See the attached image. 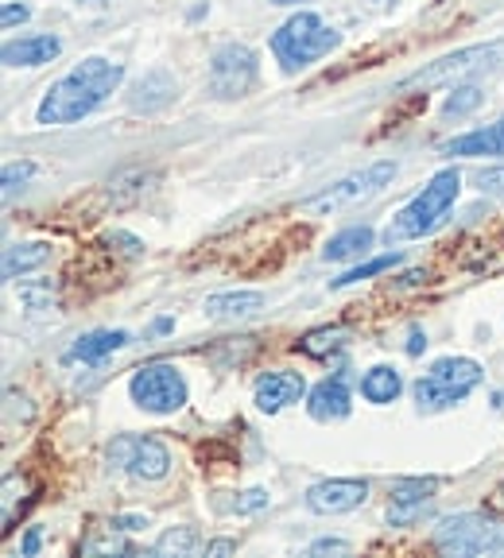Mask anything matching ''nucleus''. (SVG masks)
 Returning a JSON list of instances; mask_svg holds the SVG:
<instances>
[{
	"instance_id": "obj_1",
	"label": "nucleus",
	"mask_w": 504,
	"mask_h": 558,
	"mask_svg": "<svg viewBox=\"0 0 504 558\" xmlns=\"http://www.w3.org/2000/svg\"><path fill=\"white\" fill-rule=\"evenodd\" d=\"M121 82H124L121 62H109V59H101V54L82 59L79 66L70 70V74H62L44 94V101L35 109V124L59 129V124L82 121V117H89L94 109H101V105L121 89Z\"/></svg>"
},
{
	"instance_id": "obj_2",
	"label": "nucleus",
	"mask_w": 504,
	"mask_h": 558,
	"mask_svg": "<svg viewBox=\"0 0 504 558\" xmlns=\"http://www.w3.org/2000/svg\"><path fill=\"white\" fill-rule=\"evenodd\" d=\"M341 47V35L334 32L326 20H319L314 12H296L272 32V54L287 74L314 66L319 59H326L331 51Z\"/></svg>"
},
{
	"instance_id": "obj_3",
	"label": "nucleus",
	"mask_w": 504,
	"mask_h": 558,
	"mask_svg": "<svg viewBox=\"0 0 504 558\" xmlns=\"http://www.w3.org/2000/svg\"><path fill=\"white\" fill-rule=\"evenodd\" d=\"M458 191H461L458 167H446V171H439L435 179H431V183H427L423 191H419L416 198H411L408 206L392 218L388 241H416V236L431 233V229H435L439 221L451 214V206L458 202Z\"/></svg>"
},
{
	"instance_id": "obj_4",
	"label": "nucleus",
	"mask_w": 504,
	"mask_h": 558,
	"mask_svg": "<svg viewBox=\"0 0 504 558\" xmlns=\"http://www.w3.org/2000/svg\"><path fill=\"white\" fill-rule=\"evenodd\" d=\"M396 171H400V163H392V159L369 163V167H361V171L338 179V183L322 186V191L311 194V198H303L299 209L311 214V218H331V214H341V209H353V206H361V202L376 198V194L396 179Z\"/></svg>"
},
{
	"instance_id": "obj_5",
	"label": "nucleus",
	"mask_w": 504,
	"mask_h": 558,
	"mask_svg": "<svg viewBox=\"0 0 504 558\" xmlns=\"http://www.w3.org/2000/svg\"><path fill=\"white\" fill-rule=\"evenodd\" d=\"M481 365L473 357H439L416 380V400L419 411H446L461 403L466 396L481 384Z\"/></svg>"
},
{
	"instance_id": "obj_6",
	"label": "nucleus",
	"mask_w": 504,
	"mask_h": 558,
	"mask_svg": "<svg viewBox=\"0 0 504 558\" xmlns=\"http://www.w3.org/2000/svg\"><path fill=\"white\" fill-rule=\"evenodd\" d=\"M431 543H435L439 555H451V558L493 555V550L504 547V527L481 512H458L439 523Z\"/></svg>"
},
{
	"instance_id": "obj_7",
	"label": "nucleus",
	"mask_w": 504,
	"mask_h": 558,
	"mask_svg": "<svg viewBox=\"0 0 504 558\" xmlns=\"http://www.w3.org/2000/svg\"><path fill=\"white\" fill-rule=\"evenodd\" d=\"M129 396L140 411L148 415H175L183 411L191 400V388H187V376L179 373L167 361H152V365H140L129 376Z\"/></svg>"
},
{
	"instance_id": "obj_8",
	"label": "nucleus",
	"mask_w": 504,
	"mask_h": 558,
	"mask_svg": "<svg viewBox=\"0 0 504 558\" xmlns=\"http://www.w3.org/2000/svg\"><path fill=\"white\" fill-rule=\"evenodd\" d=\"M256 78H261V62H256V51L244 44L218 47L209 59V94L221 101H237V97L252 94Z\"/></svg>"
},
{
	"instance_id": "obj_9",
	"label": "nucleus",
	"mask_w": 504,
	"mask_h": 558,
	"mask_svg": "<svg viewBox=\"0 0 504 558\" xmlns=\"http://www.w3.org/2000/svg\"><path fill=\"white\" fill-rule=\"evenodd\" d=\"M109 462L136 481H164L171 473V450L152 435H117L109 442Z\"/></svg>"
},
{
	"instance_id": "obj_10",
	"label": "nucleus",
	"mask_w": 504,
	"mask_h": 558,
	"mask_svg": "<svg viewBox=\"0 0 504 558\" xmlns=\"http://www.w3.org/2000/svg\"><path fill=\"white\" fill-rule=\"evenodd\" d=\"M496 62V47L485 44V47H466V51H454V54H443V59L427 62V66H419L416 74H408V78L400 82L404 89L408 86H443V82H458L466 78V74H473V70H485Z\"/></svg>"
},
{
	"instance_id": "obj_11",
	"label": "nucleus",
	"mask_w": 504,
	"mask_h": 558,
	"mask_svg": "<svg viewBox=\"0 0 504 558\" xmlns=\"http://www.w3.org/2000/svg\"><path fill=\"white\" fill-rule=\"evenodd\" d=\"M369 500V481L365 477H331L307 488V508L314 515H341L353 512Z\"/></svg>"
},
{
	"instance_id": "obj_12",
	"label": "nucleus",
	"mask_w": 504,
	"mask_h": 558,
	"mask_svg": "<svg viewBox=\"0 0 504 558\" xmlns=\"http://www.w3.org/2000/svg\"><path fill=\"white\" fill-rule=\"evenodd\" d=\"M307 396V376L291 373V368H276V373H264L252 388V403L264 411V415H279L284 408L299 403Z\"/></svg>"
},
{
	"instance_id": "obj_13",
	"label": "nucleus",
	"mask_w": 504,
	"mask_h": 558,
	"mask_svg": "<svg viewBox=\"0 0 504 558\" xmlns=\"http://www.w3.org/2000/svg\"><path fill=\"white\" fill-rule=\"evenodd\" d=\"M439 481L435 477H404L392 488V505H388V523L392 527H408L419 515L427 512L431 497H435Z\"/></svg>"
},
{
	"instance_id": "obj_14",
	"label": "nucleus",
	"mask_w": 504,
	"mask_h": 558,
	"mask_svg": "<svg viewBox=\"0 0 504 558\" xmlns=\"http://www.w3.org/2000/svg\"><path fill=\"white\" fill-rule=\"evenodd\" d=\"M307 411H311L314 423H341V418L353 411V400H349V388L341 376H326L307 392Z\"/></svg>"
},
{
	"instance_id": "obj_15",
	"label": "nucleus",
	"mask_w": 504,
	"mask_h": 558,
	"mask_svg": "<svg viewBox=\"0 0 504 558\" xmlns=\"http://www.w3.org/2000/svg\"><path fill=\"white\" fill-rule=\"evenodd\" d=\"M175 94H179V82H175V74H171V70H164V66H156V70H148L136 86H132L129 105L136 109V113H159V109H167V105L175 101Z\"/></svg>"
},
{
	"instance_id": "obj_16",
	"label": "nucleus",
	"mask_w": 504,
	"mask_h": 558,
	"mask_svg": "<svg viewBox=\"0 0 504 558\" xmlns=\"http://www.w3.org/2000/svg\"><path fill=\"white\" fill-rule=\"evenodd\" d=\"M59 35H24V39H9L0 59H4V66H44V62L59 59Z\"/></svg>"
},
{
	"instance_id": "obj_17",
	"label": "nucleus",
	"mask_w": 504,
	"mask_h": 558,
	"mask_svg": "<svg viewBox=\"0 0 504 558\" xmlns=\"http://www.w3.org/2000/svg\"><path fill=\"white\" fill-rule=\"evenodd\" d=\"M261 306H264L261 291H218V295H209L202 303V311L214 323H241V318H252Z\"/></svg>"
},
{
	"instance_id": "obj_18",
	"label": "nucleus",
	"mask_w": 504,
	"mask_h": 558,
	"mask_svg": "<svg viewBox=\"0 0 504 558\" xmlns=\"http://www.w3.org/2000/svg\"><path fill=\"white\" fill-rule=\"evenodd\" d=\"M446 156H466V159H478V156H504V121L485 124V129H473L466 136H454L451 144H443Z\"/></svg>"
},
{
	"instance_id": "obj_19",
	"label": "nucleus",
	"mask_w": 504,
	"mask_h": 558,
	"mask_svg": "<svg viewBox=\"0 0 504 558\" xmlns=\"http://www.w3.org/2000/svg\"><path fill=\"white\" fill-rule=\"evenodd\" d=\"M129 333L124 330H89V333H82L74 345H70V353H67V361H82V365H97V361H105V357H113L117 349H124L129 345Z\"/></svg>"
},
{
	"instance_id": "obj_20",
	"label": "nucleus",
	"mask_w": 504,
	"mask_h": 558,
	"mask_svg": "<svg viewBox=\"0 0 504 558\" xmlns=\"http://www.w3.org/2000/svg\"><path fill=\"white\" fill-rule=\"evenodd\" d=\"M373 226H349L341 233H334L322 248V260L326 264H341V260H357V256H365L373 248Z\"/></svg>"
},
{
	"instance_id": "obj_21",
	"label": "nucleus",
	"mask_w": 504,
	"mask_h": 558,
	"mask_svg": "<svg viewBox=\"0 0 504 558\" xmlns=\"http://www.w3.org/2000/svg\"><path fill=\"white\" fill-rule=\"evenodd\" d=\"M400 392H404L400 368L376 365V368H369V373L361 376V396H365L373 408H388V403L400 400Z\"/></svg>"
},
{
	"instance_id": "obj_22",
	"label": "nucleus",
	"mask_w": 504,
	"mask_h": 558,
	"mask_svg": "<svg viewBox=\"0 0 504 558\" xmlns=\"http://www.w3.org/2000/svg\"><path fill=\"white\" fill-rule=\"evenodd\" d=\"M55 256V248L47 241H24V244H12L4 248V279H16V276H27V271L44 268L47 260Z\"/></svg>"
},
{
	"instance_id": "obj_23",
	"label": "nucleus",
	"mask_w": 504,
	"mask_h": 558,
	"mask_svg": "<svg viewBox=\"0 0 504 558\" xmlns=\"http://www.w3.org/2000/svg\"><path fill=\"white\" fill-rule=\"evenodd\" d=\"M152 183H156V174L152 171H144V167H129V171L113 174V179L105 183V194H109V202H113L117 209H121V206H132V202L144 198Z\"/></svg>"
},
{
	"instance_id": "obj_24",
	"label": "nucleus",
	"mask_w": 504,
	"mask_h": 558,
	"mask_svg": "<svg viewBox=\"0 0 504 558\" xmlns=\"http://www.w3.org/2000/svg\"><path fill=\"white\" fill-rule=\"evenodd\" d=\"M346 341H349L346 326H322V330L303 333V341H299V353H307V357H331V353H338Z\"/></svg>"
},
{
	"instance_id": "obj_25",
	"label": "nucleus",
	"mask_w": 504,
	"mask_h": 558,
	"mask_svg": "<svg viewBox=\"0 0 504 558\" xmlns=\"http://www.w3.org/2000/svg\"><path fill=\"white\" fill-rule=\"evenodd\" d=\"M202 547L199 539V527H191V523H179V527H167L164 535L156 539V555H194V550Z\"/></svg>"
},
{
	"instance_id": "obj_26",
	"label": "nucleus",
	"mask_w": 504,
	"mask_h": 558,
	"mask_svg": "<svg viewBox=\"0 0 504 558\" xmlns=\"http://www.w3.org/2000/svg\"><path fill=\"white\" fill-rule=\"evenodd\" d=\"M396 264H400V253H384V256H376V260H365V264H357V268H349L346 276L331 279V288H334V291H341V288H349V283H361V279L381 276V271L396 268Z\"/></svg>"
},
{
	"instance_id": "obj_27",
	"label": "nucleus",
	"mask_w": 504,
	"mask_h": 558,
	"mask_svg": "<svg viewBox=\"0 0 504 558\" xmlns=\"http://www.w3.org/2000/svg\"><path fill=\"white\" fill-rule=\"evenodd\" d=\"M478 105H481V89L478 86H461V89H454V94L446 97L443 117H466V113H473Z\"/></svg>"
},
{
	"instance_id": "obj_28",
	"label": "nucleus",
	"mask_w": 504,
	"mask_h": 558,
	"mask_svg": "<svg viewBox=\"0 0 504 558\" xmlns=\"http://www.w3.org/2000/svg\"><path fill=\"white\" fill-rule=\"evenodd\" d=\"M32 174H35L32 163H9V167H4V198H12L16 191H24Z\"/></svg>"
},
{
	"instance_id": "obj_29",
	"label": "nucleus",
	"mask_w": 504,
	"mask_h": 558,
	"mask_svg": "<svg viewBox=\"0 0 504 558\" xmlns=\"http://www.w3.org/2000/svg\"><path fill=\"white\" fill-rule=\"evenodd\" d=\"M478 191L493 194V198H504V167H485V171H478Z\"/></svg>"
},
{
	"instance_id": "obj_30",
	"label": "nucleus",
	"mask_w": 504,
	"mask_h": 558,
	"mask_svg": "<svg viewBox=\"0 0 504 558\" xmlns=\"http://www.w3.org/2000/svg\"><path fill=\"white\" fill-rule=\"evenodd\" d=\"M261 508H268V493H264V488H249V493H241V497L233 500V512H241V515L261 512Z\"/></svg>"
},
{
	"instance_id": "obj_31",
	"label": "nucleus",
	"mask_w": 504,
	"mask_h": 558,
	"mask_svg": "<svg viewBox=\"0 0 504 558\" xmlns=\"http://www.w3.org/2000/svg\"><path fill=\"white\" fill-rule=\"evenodd\" d=\"M0 20H4V27L27 24V20H32V9H27V4H16V0H9V4H4V12H0Z\"/></svg>"
},
{
	"instance_id": "obj_32",
	"label": "nucleus",
	"mask_w": 504,
	"mask_h": 558,
	"mask_svg": "<svg viewBox=\"0 0 504 558\" xmlns=\"http://www.w3.org/2000/svg\"><path fill=\"white\" fill-rule=\"evenodd\" d=\"M113 527L117 532H140V527H148V515H117Z\"/></svg>"
},
{
	"instance_id": "obj_33",
	"label": "nucleus",
	"mask_w": 504,
	"mask_h": 558,
	"mask_svg": "<svg viewBox=\"0 0 504 558\" xmlns=\"http://www.w3.org/2000/svg\"><path fill=\"white\" fill-rule=\"evenodd\" d=\"M39 539H44V532H39V527H27L24 543H20V555H24V558L39 555Z\"/></svg>"
},
{
	"instance_id": "obj_34",
	"label": "nucleus",
	"mask_w": 504,
	"mask_h": 558,
	"mask_svg": "<svg viewBox=\"0 0 504 558\" xmlns=\"http://www.w3.org/2000/svg\"><path fill=\"white\" fill-rule=\"evenodd\" d=\"M423 349H427V333L419 330V326H411V333H408V353H411V357H419Z\"/></svg>"
},
{
	"instance_id": "obj_35",
	"label": "nucleus",
	"mask_w": 504,
	"mask_h": 558,
	"mask_svg": "<svg viewBox=\"0 0 504 558\" xmlns=\"http://www.w3.org/2000/svg\"><path fill=\"white\" fill-rule=\"evenodd\" d=\"M233 550H237L233 539H214V543H206V555H233Z\"/></svg>"
},
{
	"instance_id": "obj_36",
	"label": "nucleus",
	"mask_w": 504,
	"mask_h": 558,
	"mask_svg": "<svg viewBox=\"0 0 504 558\" xmlns=\"http://www.w3.org/2000/svg\"><path fill=\"white\" fill-rule=\"evenodd\" d=\"M311 550H314V555H322V550H346V543H341V539H319Z\"/></svg>"
},
{
	"instance_id": "obj_37",
	"label": "nucleus",
	"mask_w": 504,
	"mask_h": 558,
	"mask_svg": "<svg viewBox=\"0 0 504 558\" xmlns=\"http://www.w3.org/2000/svg\"><path fill=\"white\" fill-rule=\"evenodd\" d=\"M268 4H279V9H291V4H307V0H268Z\"/></svg>"
},
{
	"instance_id": "obj_38",
	"label": "nucleus",
	"mask_w": 504,
	"mask_h": 558,
	"mask_svg": "<svg viewBox=\"0 0 504 558\" xmlns=\"http://www.w3.org/2000/svg\"><path fill=\"white\" fill-rule=\"evenodd\" d=\"M496 505L504 508V481H501V488H496Z\"/></svg>"
},
{
	"instance_id": "obj_39",
	"label": "nucleus",
	"mask_w": 504,
	"mask_h": 558,
	"mask_svg": "<svg viewBox=\"0 0 504 558\" xmlns=\"http://www.w3.org/2000/svg\"><path fill=\"white\" fill-rule=\"evenodd\" d=\"M79 4H82V0H79ZM89 4H94V9H105V0H89Z\"/></svg>"
}]
</instances>
